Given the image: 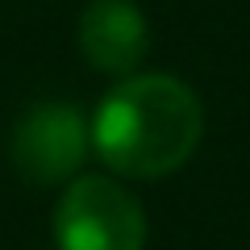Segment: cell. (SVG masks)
<instances>
[{"mask_svg":"<svg viewBox=\"0 0 250 250\" xmlns=\"http://www.w3.org/2000/svg\"><path fill=\"white\" fill-rule=\"evenodd\" d=\"M92 150L113 175L163 179L179 171L200 146L205 108L196 92L175 75H121L88 121Z\"/></svg>","mask_w":250,"mask_h":250,"instance_id":"obj_1","label":"cell"},{"mask_svg":"<svg viewBox=\"0 0 250 250\" xmlns=\"http://www.w3.org/2000/svg\"><path fill=\"white\" fill-rule=\"evenodd\" d=\"M59 250H142L146 213L117 179L80 175L54 205Z\"/></svg>","mask_w":250,"mask_h":250,"instance_id":"obj_2","label":"cell"},{"mask_svg":"<svg viewBox=\"0 0 250 250\" xmlns=\"http://www.w3.org/2000/svg\"><path fill=\"white\" fill-rule=\"evenodd\" d=\"M88 146H92L88 121L71 104L46 100V104H29L13 121L9 159L25 184L50 188V184H67L75 175V167L83 163Z\"/></svg>","mask_w":250,"mask_h":250,"instance_id":"obj_3","label":"cell"},{"mask_svg":"<svg viewBox=\"0 0 250 250\" xmlns=\"http://www.w3.org/2000/svg\"><path fill=\"white\" fill-rule=\"evenodd\" d=\"M80 50L108 75H134L146 54V17L134 0H92L80 13Z\"/></svg>","mask_w":250,"mask_h":250,"instance_id":"obj_4","label":"cell"}]
</instances>
